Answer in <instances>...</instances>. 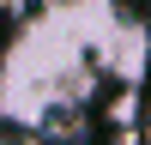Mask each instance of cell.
<instances>
[{"label": "cell", "instance_id": "6da1fadb", "mask_svg": "<svg viewBox=\"0 0 151 145\" xmlns=\"http://www.w3.org/2000/svg\"><path fill=\"white\" fill-rule=\"evenodd\" d=\"M97 48V30L85 24V6H67L55 18H36L0 67V109L12 121H42L48 109L73 103V72Z\"/></svg>", "mask_w": 151, "mask_h": 145}]
</instances>
